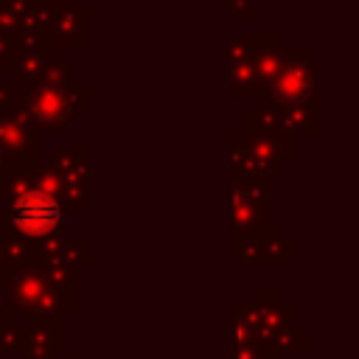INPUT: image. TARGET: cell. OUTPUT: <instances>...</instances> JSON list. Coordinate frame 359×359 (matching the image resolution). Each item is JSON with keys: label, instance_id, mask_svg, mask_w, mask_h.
<instances>
[{"label": "cell", "instance_id": "1", "mask_svg": "<svg viewBox=\"0 0 359 359\" xmlns=\"http://www.w3.org/2000/svg\"><path fill=\"white\" fill-rule=\"evenodd\" d=\"M8 219L11 224L20 230V233H28V236H48L53 230L62 227V219H65V210L62 205L42 194V191H25L20 194L14 202H11V210H8Z\"/></svg>", "mask_w": 359, "mask_h": 359}]
</instances>
